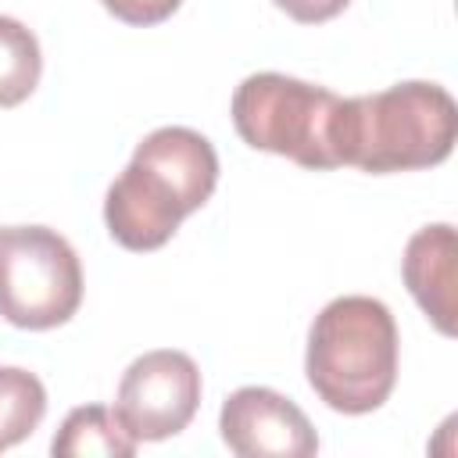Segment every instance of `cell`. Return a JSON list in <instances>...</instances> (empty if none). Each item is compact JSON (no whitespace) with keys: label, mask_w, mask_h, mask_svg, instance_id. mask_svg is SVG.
Returning <instances> with one entry per match:
<instances>
[{"label":"cell","mask_w":458,"mask_h":458,"mask_svg":"<svg viewBox=\"0 0 458 458\" xmlns=\"http://www.w3.org/2000/svg\"><path fill=\"white\" fill-rule=\"evenodd\" d=\"M218 182V154L208 136L186 125L147 132L125 172L107 186L104 222L125 250L165 247L186 215L208 204Z\"/></svg>","instance_id":"cell-1"},{"label":"cell","mask_w":458,"mask_h":458,"mask_svg":"<svg viewBox=\"0 0 458 458\" xmlns=\"http://www.w3.org/2000/svg\"><path fill=\"white\" fill-rule=\"evenodd\" d=\"M458 140L454 97L437 82H397L347 97L336 118V157L372 175L440 165Z\"/></svg>","instance_id":"cell-2"},{"label":"cell","mask_w":458,"mask_h":458,"mask_svg":"<svg viewBox=\"0 0 458 458\" xmlns=\"http://www.w3.org/2000/svg\"><path fill=\"white\" fill-rule=\"evenodd\" d=\"M304 372L333 411H376L397 383V326L390 308L365 293L329 301L308 329Z\"/></svg>","instance_id":"cell-3"},{"label":"cell","mask_w":458,"mask_h":458,"mask_svg":"<svg viewBox=\"0 0 458 458\" xmlns=\"http://www.w3.org/2000/svg\"><path fill=\"white\" fill-rule=\"evenodd\" d=\"M344 97L326 86L258 72L247 75L233 93V125L254 150L290 157L304 168H340L336 157V118Z\"/></svg>","instance_id":"cell-4"},{"label":"cell","mask_w":458,"mask_h":458,"mask_svg":"<svg viewBox=\"0 0 458 458\" xmlns=\"http://www.w3.org/2000/svg\"><path fill=\"white\" fill-rule=\"evenodd\" d=\"M82 304L75 247L47 225H0V315L18 329L64 326Z\"/></svg>","instance_id":"cell-5"},{"label":"cell","mask_w":458,"mask_h":458,"mask_svg":"<svg viewBox=\"0 0 458 458\" xmlns=\"http://www.w3.org/2000/svg\"><path fill=\"white\" fill-rule=\"evenodd\" d=\"M200 408V369L190 354L161 347L140 354L118 383L114 415L125 433L143 440H168L182 433Z\"/></svg>","instance_id":"cell-6"},{"label":"cell","mask_w":458,"mask_h":458,"mask_svg":"<svg viewBox=\"0 0 458 458\" xmlns=\"http://www.w3.org/2000/svg\"><path fill=\"white\" fill-rule=\"evenodd\" d=\"M222 440L240 458H308L318 451L311 419L268 386H240L218 411Z\"/></svg>","instance_id":"cell-7"},{"label":"cell","mask_w":458,"mask_h":458,"mask_svg":"<svg viewBox=\"0 0 458 458\" xmlns=\"http://www.w3.org/2000/svg\"><path fill=\"white\" fill-rule=\"evenodd\" d=\"M401 276L415 304L429 315V322L451 336L454 333V283H458V243L447 222L422 225L401 261Z\"/></svg>","instance_id":"cell-8"},{"label":"cell","mask_w":458,"mask_h":458,"mask_svg":"<svg viewBox=\"0 0 458 458\" xmlns=\"http://www.w3.org/2000/svg\"><path fill=\"white\" fill-rule=\"evenodd\" d=\"M54 454L61 458H132L136 454V440L125 433V426L118 422V415L104 404H82L72 408L50 444Z\"/></svg>","instance_id":"cell-9"},{"label":"cell","mask_w":458,"mask_h":458,"mask_svg":"<svg viewBox=\"0 0 458 458\" xmlns=\"http://www.w3.org/2000/svg\"><path fill=\"white\" fill-rule=\"evenodd\" d=\"M43 75V54L32 29L0 14V107H18L32 97Z\"/></svg>","instance_id":"cell-10"},{"label":"cell","mask_w":458,"mask_h":458,"mask_svg":"<svg viewBox=\"0 0 458 458\" xmlns=\"http://www.w3.org/2000/svg\"><path fill=\"white\" fill-rule=\"evenodd\" d=\"M47 415V390L39 376L18 365H0V447L21 444Z\"/></svg>","instance_id":"cell-11"},{"label":"cell","mask_w":458,"mask_h":458,"mask_svg":"<svg viewBox=\"0 0 458 458\" xmlns=\"http://www.w3.org/2000/svg\"><path fill=\"white\" fill-rule=\"evenodd\" d=\"M125 25H157L179 11L182 0H100Z\"/></svg>","instance_id":"cell-12"},{"label":"cell","mask_w":458,"mask_h":458,"mask_svg":"<svg viewBox=\"0 0 458 458\" xmlns=\"http://www.w3.org/2000/svg\"><path fill=\"white\" fill-rule=\"evenodd\" d=\"M279 11H286L293 21L301 25H318V21H329L336 18L351 0H272Z\"/></svg>","instance_id":"cell-13"},{"label":"cell","mask_w":458,"mask_h":458,"mask_svg":"<svg viewBox=\"0 0 458 458\" xmlns=\"http://www.w3.org/2000/svg\"><path fill=\"white\" fill-rule=\"evenodd\" d=\"M0 451H4V447H0Z\"/></svg>","instance_id":"cell-14"}]
</instances>
